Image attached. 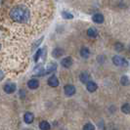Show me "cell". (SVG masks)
<instances>
[{
  "mask_svg": "<svg viewBox=\"0 0 130 130\" xmlns=\"http://www.w3.org/2000/svg\"><path fill=\"white\" fill-rule=\"evenodd\" d=\"M10 17L17 23H26L29 19V11L26 6H16L10 11Z\"/></svg>",
  "mask_w": 130,
  "mask_h": 130,
  "instance_id": "cell-1",
  "label": "cell"
},
{
  "mask_svg": "<svg viewBox=\"0 0 130 130\" xmlns=\"http://www.w3.org/2000/svg\"><path fill=\"white\" fill-rule=\"evenodd\" d=\"M112 63L116 66H118V67H126L128 65L127 61L124 58L120 57V56H115L112 57Z\"/></svg>",
  "mask_w": 130,
  "mask_h": 130,
  "instance_id": "cell-2",
  "label": "cell"
},
{
  "mask_svg": "<svg viewBox=\"0 0 130 130\" xmlns=\"http://www.w3.org/2000/svg\"><path fill=\"white\" fill-rule=\"evenodd\" d=\"M64 90H65V93L67 96H72L74 93H75V87L73 86V85H66L65 88H64Z\"/></svg>",
  "mask_w": 130,
  "mask_h": 130,
  "instance_id": "cell-3",
  "label": "cell"
},
{
  "mask_svg": "<svg viewBox=\"0 0 130 130\" xmlns=\"http://www.w3.org/2000/svg\"><path fill=\"white\" fill-rule=\"evenodd\" d=\"M92 20H93V22L96 23V24H102V23H104V16L100 13H96L93 15Z\"/></svg>",
  "mask_w": 130,
  "mask_h": 130,
  "instance_id": "cell-4",
  "label": "cell"
},
{
  "mask_svg": "<svg viewBox=\"0 0 130 130\" xmlns=\"http://www.w3.org/2000/svg\"><path fill=\"white\" fill-rule=\"evenodd\" d=\"M15 90H16V84L15 83H7L4 86V91L8 94L13 93V92H15Z\"/></svg>",
  "mask_w": 130,
  "mask_h": 130,
  "instance_id": "cell-5",
  "label": "cell"
},
{
  "mask_svg": "<svg viewBox=\"0 0 130 130\" xmlns=\"http://www.w3.org/2000/svg\"><path fill=\"white\" fill-rule=\"evenodd\" d=\"M61 65L63 66L64 68H66V69L70 68L72 65V59L71 57H67V58L63 59L62 62H61Z\"/></svg>",
  "mask_w": 130,
  "mask_h": 130,
  "instance_id": "cell-6",
  "label": "cell"
},
{
  "mask_svg": "<svg viewBox=\"0 0 130 130\" xmlns=\"http://www.w3.org/2000/svg\"><path fill=\"white\" fill-rule=\"evenodd\" d=\"M89 77H90V75H89V73L87 72H83L80 73V76H79V78H80V81L82 82V83H88L89 82Z\"/></svg>",
  "mask_w": 130,
  "mask_h": 130,
  "instance_id": "cell-7",
  "label": "cell"
},
{
  "mask_svg": "<svg viewBox=\"0 0 130 130\" xmlns=\"http://www.w3.org/2000/svg\"><path fill=\"white\" fill-rule=\"evenodd\" d=\"M48 84L50 85L51 87H57L59 85V80L57 76H55V75H52L51 77H49L48 79Z\"/></svg>",
  "mask_w": 130,
  "mask_h": 130,
  "instance_id": "cell-8",
  "label": "cell"
},
{
  "mask_svg": "<svg viewBox=\"0 0 130 130\" xmlns=\"http://www.w3.org/2000/svg\"><path fill=\"white\" fill-rule=\"evenodd\" d=\"M99 32H98L97 28H95V27H90V28H88V30H87V35L89 36V37H91V38H95V37H97Z\"/></svg>",
  "mask_w": 130,
  "mask_h": 130,
  "instance_id": "cell-9",
  "label": "cell"
},
{
  "mask_svg": "<svg viewBox=\"0 0 130 130\" xmlns=\"http://www.w3.org/2000/svg\"><path fill=\"white\" fill-rule=\"evenodd\" d=\"M86 88L89 92H94L97 90L98 85L94 82V81H89L87 84H86Z\"/></svg>",
  "mask_w": 130,
  "mask_h": 130,
  "instance_id": "cell-10",
  "label": "cell"
},
{
  "mask_svg": "<svg viewBox=\"0 0 130 130\" xmlns=\"http://www.w3.org/2000/svg\"><path fill=\"white\" fill-rule=\"evenodd\" d=\"M33 119H34V117H33V115L31 112H26L25 113V116H24V120H25V122L27 124L31 123L33 121Z\"/></svg>",
  "mask_w": 130,
  "mask_h": 130,
  "instance_id": "cell-11",
  "label": "cell"
},
{
  "mask_svg": "<svg viewBox=\"0 0 130 130\" xmlns=\"http://www.w3.org/2000/svg\"><path fill=\"white\" fill-rule=\"evenodd\" d=\"M27 85L30 89H36L38 88L39 86V81L37 79H30L28 82H27Z\"/></svg>",
  "mask_w": 130,
  "mask_h": 130,
  "instance_id": "cell-12",
  "label": "cell"
},
{
  "mask_svg": "<svg viewBox=\"0 0 130 130\" xmlns=\"http://www.w3.org/2000/svg\"><path fill=\"white\" fill-rule=\"evenodd\" d=\"M62 55H64V50L63 49H60V48H56L54 49L52 52V56L54 58H60Z\"/></svg>",
  "mask_w": 130,
  "mask_h": 130,
  "instance_id": "cell-13",
  "label": "cell"
},
{
  "mask_svg": "<svg viewBox=\"0 0 130 130\" xmlns=\"http://www.w3.org/2000/svg\"><path fill=\"white\" fill-rule=\"evenodd\" d=\"M80 55H81L82 58H84V59L89 58V56H90V51H89V49L86 48V47L81 48V50H80Z\"/></svg>",
  "mask_w": 130,
  "mask_h": 130,
  "instance_id": "cell-14",
  "label": "cell"
},
{
  "mask_svg": "<svg viewBox=\"0 0 130 130\" xmlns=\"http://www.w3.org/2000/svg\"><path fill=\"white\" fill-rule=\"evenodd\" d=\"M39 128L41 130H50L51 129V125L48 121H41L39 124Z\"/></svg>",
  "mask_w": 130,
  "mask_h": 130,
  "instance_id": "cell-15",
  "label": "cell"
},
{
  "mask_svg": "<svg viewBox=\"0 0 130 130\" xmlns=\"http://www.w3.org/2000/svg\"><path fill=\"white\" fill-rule=\"evenodd\" d=\"M47 71H45V74L47 73H49V72H52L54 71H56L57 70V65L55 64V63H51V64H49L48 67H47V69H46Z\"/></svg>",
  "mask_w": 130,
  "mask_h": 130,
  "instance_id": "cell-16",
  "label": "cell"
},
{
  "mask_svg": "<svg viewBox=\"0 0 130 130\" xmlns=\"http://www.w3.org/2000/svg\"><path fill=\"white\" fill-rule=\"evenodd\" d=\"M120 83H121V85H123V86H127V85H129V83H130L129 78L127 77L126 75L121 76V78H120Z\"/></svg>",
  "mask_w": 130,
  "mask_h": 130,
  "instance_id": "cell-17",
  "label": "cell"
},
{
  "mask_svg": "<svg viewBox=\"0 0 130 130\" xmlns=\"http://www.w3.org/2000/svg\"><path fill=\"white\" fill-rule=\"evenodd\" d=\"M62 17L66 20H72L73 18V15L71 14L70 12H67V11H63L62 12Z\"/></svg>",
  "mask_w": 130,
  "mask_h": 130,
  "instance_id": "cell-18",
  "label": "cell"
},
{
  "mask_svg": "<svg viewBox=\"0 0 130 130\" xmlns=\"http://www.w3.org/2000/svg\"><path fill=\"white\" fill-rule=\"evenodd\" d=\"M121 111H122V112L126 113V115L130 113V105L129 104H124L123 106L121 107Z\"/></svg>",
  "mask_w": 130,
  "mask_h": 130,
  "instance_id": "cell-19",
  "label": "cell"
},
{
  "mask_svg": "<svg viewBox=\"0 0 130 130\" xmlns=\"http://www.w3.org/2000/svg\"><path fill=\"white\" fill-rule=\"evenodd\" d=\"M115 49L117 50V52H120V51H122V50H123V45H122L121 43L117 42V43L115 44Z\"/></svg>",
  "mask_w": 130,
  "mask_h": 130,
  "instance_id": "cell-20",
  "label": "cell"
},
{
  "mask_svg": "<svg viewBox=\"0 0 130 130\" xmlns=\"http://www.w3.org/2000/svg\"><path fill=\"white\" fill-rule=\"evenodd\" d=\"M83 130H95V126L91 123H86L83 126Z\"/></svg>",
  "mask_w": 130,
  "mask_h": 130,
  "instance_id": "cell-21",
  "label": "cell"
},
{
  "mask_svg": "<svg viewBox=\"0 0 130 130\" xmlns=\"http://www.w3.org/2000/svg\"><path fill=\"white\" fill-rule=\"evenodd\" d=\"M41 53H42V49H38V50H37V52H36V54L34 55V61H35V63L38 61L39 57L41 56Z\"/></svg>",
  "mask_w": 130,
  "mask_h": 130,
  "instance_id": "cell-22",
  "label": "cell"
},
{
  "mask_svg": "<svg viewBox=\"0 0 130 130\" xmlns=\"http://www.w3.org/2000/svg\"><path fill=\"white\" fill-rule=\"evenodd\" d=\"M3 78H4V72L0 70V81H1Z\"/></svg>",
  "mask_w": 130,
  "mask_h": 130,
  "instance_id": "cell-23",
  "label": "cell"
},
{
  "mask_svg": "<svg viewBox=\"0 0 130 130\" xmlns=\"http://www.w3.org/2000/svg\"><path fill=\"white\" fill-rule=\"evenodd\" d=\"M0 48H1V46H0Z\"/></svg>",
  "mask_w": 130,
  "mask_h": 130,
  "instance_id": "cell-24",
  "label": "cell"
}]
</instances>
